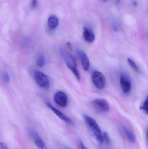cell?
Returning <instances> with one entry per match:
<instances>
[{"mask_svg": "<svg viewBox=\"0 0 148 149\" xmlns=\"http://www.w3.org/2000/svg\"><path fill=\"white\" fill-rule=\"evenodd\" d=\"M83 118L86 125L94 139L99 143H103V133L97 122L88 115H84Z\"/></svg>", "mask_w": 148, "mask_h": 149, "instance_id": "cell-1", "label": "cell"}, {"mask_svg": "<svg viewBox=\"0 0 148 149\" xmlns=\"http://www.w3.org/2000/svg\"><path fill=\"white\" fill-rule=\"evenodd\" d=\"M60 53L64 59L68 68L72 72L78 81L81 80V74L77 68L76 61L74 56L68 52L62 49L60 50Z\"/></svg>", "mask_w": 148, "mask_h": 149, "instance_id": "cell-2", "label": "cell"}, {"mask_svg": "<svg viewBox=\"0 0 148 149\" xmlns=\"http://www.w3.org/2000/svg\"><path fill=\"white\" fill-rule=\"evenodd\" d=\"M92 82L96 87L99 89H103L106 86V78L104 74L98 71H94L91 75Z\"/></svg>", "mask_w": 148, "mask_h": 149, "instance_id": "cell-3", "label": "cell"}, {"mask_svg": "<svg viewBox=\"0 0 148 149\" xmlns=\"http://www.w3.org/2000/svg\"><path fill=\"white\" fill-rule=\"evenodd\" d=\"M34 76L36 82L40 87L45 89L49 88V80L46 74L41 72L35 71Z\"/></svg>", "mask_w": 148, "mask_h": 149, "instance_id": "cell-4", "label": "cell"}, {"mask_svg": "<svg viewBox=\"0 0 148 149\" xmlns=\"http://www.w3.org/2000/svg\"><path fill=\"white\" fill-rule=\"evenodd\" d=\"M29 136L34 141L38 149H48L47 147L43 140L41 139L39 134L35 130L29 129L28 131Z\"/></svg>", "mask_w": 148, "mask_h": 149, "instance_id": "cell-5", "label": "cell"}, {"mask_svg": "<svg viewBox=\"0 0 148 149\" xmlns=\"http://www.w3.org/2000/svg\"><path fill=\"white\" fill-rule=\"evenodd\" d=\"M94 107L100 112L108 113L110 110L109 104L105 99H96L93 101Z\"/></svg>", "mask_w": 148, "mask_h": 149, "instance_id": "cell-6", "label": "cell"}, {"mask_svg": "<svg viewBox=\"0 0 148 149\" xmlns=\"http://www.w3.org/2000/svg\"><path fill=\"white\" fill-rule=\"evenodd\" d=\"M120 85L123 93L125 94H128L131 91L132 82L130 79L125 74H122L120 77Z\"/></svg>", "mask_w": 148, "mask_h": 149, "instance_id": "cell-7", "label": "cell"}, {"mask_svg": "<svg viewBox=\"0 0 148 149\" xmlns=\"http://www.w3.org/2000/svg\"><path fill=\"white\" fill-rule=\"evenodd\" d=\"M54 98L55 102L62 107H65L67 105V96L63 91H59L56 93Z\"/></svg>", "mask_w": 148, "mask_h": 149, "instance_id": "cell-8", "label": "cell"}, {"mask_svg": "<svg viewBox=\"0 0 148 149\" xmlns=\"http://www.w3.org/2000/svg\"><path fill=\"white\" fill-rule=\"evenodd\" d=\"M77 54L83 70L85 71H87L90 66V61L87 55L84 51L81 50H78Z\"/></svg>", "mask_w": 148, "mask_h": 149, "instance_id": "cell-9", "label": "cell"}, {"mask_svg": "<svg viewBox=\"0 0 148 149\" xmlns=\"http://www.w3.org/2000/svg\"><path fill=\"white\" fill-rule=\"evenodd\" d=\"M47 106L58 117H59L61 120H62L64 122L66 123L69 124H72L73 123V121L71 120V119H70L66 115L61 112L60 110H58L55 107L52 106L50 102H46Z\"/></svg>", "mask_w": 148, "mask_h": 149, "instance_id": "cell-10", "label": "cell"}, {"mask_svg": "<svg viewBox=\"0 0 148 149\" xmlns=\"http://www.w3.org/2000/svg\"><path fill=\"white\" fill-rule=\"evenodd\" d=\"M83 36L84 40L89 43L94 42L95 39V36L94 32L87 27H84L83 28Z\"/></svg>", "mask_w": 148, "mask_h": 149, "instance_id": "cell-11", "label": "cell"}, {"mask_svg": "<svg viewBox=\"0 0 148 149\" xmlns=\"http://www.w3.org/2000/svg\"><path fill=\"white\" fill-rule=\"evenodd\" d=\"M59 24V19L56 16L52 15L48 19L47 25L50 30H54L58 27Z\"/></svg>", "mask_w": 148, "mask_h": 149, "instance_id": "cell-12", "label": "cell"}, {"mask_svg": "<svg viewBox=\"0 0 148 149\" xmlns=\"http://www.w3.org/2000/svg\"><path fill=\"white\" fill-rule=\"evenodd\" d=\"M123 129L128 140L132 143H135L136 141V137L134 134L127 127H123Z\"/></svg>", "mask_w": 148, "mask_h": 149, "instance_id": "cell-13", "label": "cell"}, {"mask_svg": "<svg viewBox=\"0 0 148 149\" xmlns=\"http://www.w3.org/2000/svg\"><path fill=\"white\" fill-rule=\"evenodd\" d=\"M128 63L129 66L132 68V69L135 71L137 73L140 72V70H139V67L137 66L135 62L130 58H128L127 59Z\"/></svg>", "mask_w": 148, "mask_h": 149, "instance_id": "cell-14", "label": "cell"}, {"mask_svg": "<svg viewBox=\"0 0 148 149\" xmlns=\"http://www.w3.org/2000/svg\"><path fill=\"white\" fill-rule=\"evenodd\" d=\"M45 65V58L42 55L40 56L36 60V65L39 67H43Z\"/></svg>", "mask_w": 148, "mask_h": 149, "instance_id": "cell-15", "label": "cell"}, {"mask_svg": "<svg viewBox=\"0 0 148 149\" xmlns=\"http://www.w3.org/2000/svg\"><path fill=\"white\" fill-rule=\"evenodd\" d=\"M141 109L146 114H148V99L147 98L144 101L142 106H141Z\"/></svg>", "mask_w": 148, "mask_h": 149, "instance_id": "cell-16", "label": "cell"}, {"mask_svg": "<svg viewBox=\"0 0 148 149\" xmlns=\"http://www.w3.org/2000/svg\"><path fill=\"white\" fill-rule=\"evenodd\" d=\"M2 77L3 81L6 83H8L10 81V77L7 72H3L2 74Z\"/></svg>", "mask_w": 148, "mask_h": 149, "instance_id": "cell-17", "label": "cell"}, {"mask_svg": "<svg viewBox=\"0 0 148 149\" xmlns=\"http://www.w3.org/2000/svg\"><path fill=\"white\" fill-rule=\"evenodd\" d=\"M103 142H105L107 144H109L110 143L109 136L106 132L103 133Z\"/></svg>", "mask_w": 148, "mask_h": 149, "instance_id": "cell-18", "label": "cell"}, {"mask_svg": "<svg viewBox=\"0 0 148 149\" xmlns=\"http://www.w3.org/2000/svg\"><path fill=\"white\" fill-rule=\"evenodd\" d=\"M37 0H31V2H30V6L32 8H35L37 6Z\"/></svg>", "mask_w": 148, "mask_h": 149, "instance_id": "cell-19", "label": "cell"}, {"mask_svg": "<svg viewBox=\"0 0 148 149\" xmlns=\"http://www.w3.org/2000/svg\"><path fill=\"white\" fill-rule=\"evenodd\" d=\"M79 144H80L81 149H88L85 146V144L82 141H81V140H80V141H79Z\"/></svg>", "mask_w": 148, "mask_h": 149, "instance_id": "cell-20", "label": "cell"}, {"mask_svg": "<svg viewBox=\"0 0 148 149\" xmlns=\"http://www.w3.org/2000/svg\"><path fill=\"white\" fill-rule=\"evenodd\" d=\"M0 149H9L7 146L3 143H0Z\"/></svg>", "mask_w": 148, "mask_h": 149, "instance_id": "cell-21", "label": "cell"}, {"mask_svg": "<svg viewBox=\"0 0 148 149\" xmlns=\"http://www.w3.org/2000/svg\"><path fill=\"white\" fill-rule=\"evenodd\" d=\"M58 149H72L70 148L68 146H65V145H61L59 146Z\"/></svg>", "mask_w": 148, "mask_h": 149, "instance_id": "cell-22", "label": "cell"}, {"mask_svg": "<svg viewBox=\"0 0 148 149\" xmlns=\"http://www.w3.org/2000/svg\"><path fill=\"white\" fill-rule=\"evenodd\" d=\"M116 3H119L120 2V0H116Z\"/></svg>", "mask_w": 148, "mask_h": 149, "instance_id": "cell-23", "label": "cell"}, {"mask_svg": "<svg viewBox=\"0 0 148 149\" xmlns=\"http://www.w3.org/2000/svg\"><path fill=\"white\" fill-rule=\"evenodd\" d=\"M102 1H103L105 2L106 1H107V0H102Z\"/></svg>", "mask_w": 148, "mask_h": 149, "instance_id": "cell-24", "label": "cell"}]
</instances>
